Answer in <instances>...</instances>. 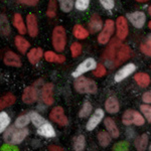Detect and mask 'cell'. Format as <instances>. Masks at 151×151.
<instances>
[{"label": "cell", "instance_id": "1", "mask_svg": "<svg viewBox=\"0 0 151 151\" xmlns=\"http://www.w3.org/2000/svg\"><path fill=\"white\" fill-rule=\"evenodd\" d=\"M28 130L25 128H16L15 126H10L4 131L3 140L5 144L17 145L27 137Z\"/></svg>", "mask_w": 151, "mask_h": 151}, {"label": "cell", "instance_id": "2", "mask_svg": "<svg viewBox=\"0 0 151 151\" xmlns=\"http://www.w3.org/2000/svg\"><path fill=\"white\" fill-rule=\"evenodd\" d=\"M75 90L80 94H96L98 91L97 84L93 80L85 77H79L74 82Z\"/></svg>", "mask_w": 151, "mask_h": 151}, {"label": "cell", "instance_id": "3", "mask_svg": "<svg viewBox=\"0 0 151 151\" xmlns=\"http://www.w3.org/2000/svg\"><path fill=\"white\" fill-rule=\"evenodd\" d=\"M52 45L58 52L65 50L67 45V32L63 26H55L52 31Z\"/></svg>", "mask_w": 151, "mask_h": 151}, {"label": "cell", "instance_id": "4", "mask_svg": "<svg viewBox=\"0 0 151 151\" xmlns=\"http://www.w3.org/2000/svg\"><path fill=\"white\" fill-rule=\"evenodd\" d=\"M122 122L126 126H130L132 124L136 126H142L145 123V119L138 111L127 110L122 116Z\"/></svg>", "mask_w": 151, "mask_h": 151}, {"label": "cell", "instance_id": "5", "mask_svg": "<svg viewBox=\"0 0 151 151\" xmlns=\"http://www.w3.org/2000/svg\"><path fill=\"white\" fill-rule=\"evenodd\" d=\"M114 29H115V22L112 19H107L105 22L104 26L102 27L101 32L98 35V41L101 45H106L109 40H110L112 35L114 33Z\"/></svg>", "mask_w": 151, "mask_h": 151}, {"label": "cell", "instance_id": "6", "mask_svg": "<svg viewBox=\"0 0 151 151\" xmlns=\"http://www.w3.org/2000/svg\"><path fill=\"white\" fill-rule=\"evenodd\" d=\"M96 67H97V62L93 58H86L84 62L81 63V64L78 65L77 69L73 72L72 76L75 78V79H77V78H79V77H82L83 74H85V73L89 72V70H95Z\"/></svg>", "mask_w": 151, "mask_h": 151}, {"label": "cell", "instance_id": "7", "mask_svg": "<svg viewBox=\"0 0 151 151\" xmlns=\"http://www.w3.org/2000/svg\"><path fill=\"white\" fill-rule=\"evenodd\" d=\"M50 118L52 119L53 122L58 124L60 126H67L69 121H68V117L65 115L64 108L60 106H57L50 111Z\"/></svg>", "mask_w": 151, "mask_h": 151}, {"label": "cell", "instance_id": "8", "mask_svg": "<svg viewBox=\"0 0 151 151\" xmlns=\"http://www.w3.org/2000/svg\"><path fill=\"white\" fill-rule=\"evenodd\" d=\"M127 19L136 28H142L146 22V14L143 11H135L127 14Z\"/></svg>", "mask_w": 151, "mask_h": 151}, {"label": "cell", "instance_id": "9", "mask_svg": "<svg viewBox=\"0 0 151 151\" xmlns=\"http://www.w3.org/2000/svg\"><path fill=\"white\" fill-rule=\"evenodd\" d=\"M116 27H117V37L119 40H123L127 37L129 33L128 21L123 16H119L116 20Z\"/></svg>", "mask_w": 151, "mask_h": 151}, {"label": "cell", "instance_id": "10", "mask_svg": "<svg viewBox=\"0 0 151 151\" xmlns=\"http://www.w3.org/2000/svg\"><path fill=\"white\" fill-rule=\"evenodd\" d=\"M136 70V65L133 63H129V64L125 65L123 68H121L119 70H117L114 77V81L116 83H120L123 80H125L126 78H128L131 74H133Z\"/></svg>", "mask_w": 151, "mask_h": 151}, {"label": "cell", "instance_id": "11", "mask_svg": "<svg viewBox=\"0 0 151 151\" xmlns=\"http://www.w3.org/2000/svg\"><path fill=\"white\" fill-rule=\"evenodd\" d=\"M131 55H132V50H131V48L129 47L127 45H122L119 47L118 52L116 53L115 60H114V65L117 67V65L122 64L123 62H126L128 58H130Z\"/></svg>", "mask_w": 151, "mask_h": 151}, {"label": "cell", "instance_id": "12", "mask_svg": "<svg viewBox=\"0 0 151 151\" xmlns=\"http://www.w3.org/2000/svg\"><path fill=\"white\" fill-rule=\"evenodd\" d=\"M122 45L121 41L118 40V38H115L113 40L110 42L109 47H107L106 52H105V55H104V58L108 62H113L114 63V60H115V57H116V53L118 52L119 47Z\"/></svg>", "mask_w": 151, "mask_h": 151}, {"label": "cell", "instance_id": "13", "mask_svg": "<svg viewBox=\"0 0 151 151\" xmlns=\"http://www.w3.org/2000/svg\"><path fill=\"white\" fill-rule=\"evenodd\" d=\"M105 116V113L102 109H97L96 111L94 112V114L90 117V119L88 120L87 125H86V129L88 131H93L97 126L101 123V121L103 120Z\"/></svg>", "mask_w": 151, "mask_h": 151}, {"label": "cell", "instance_id": "14", "mask_svg": "<svg viewBox=\"0 0 151 151\" xmlns=\"http://www.w3.org/2000/svg\"><path fill=\"white\" fill-rule=\"evenodd\" d=\"M41 99H42L43 103L47 106L53 104V84L52 83H47L42 87L41 90Z\"/></svg>", "mask_w": 151, "mask_h": 151}, {"label": "cell", "instance_id": "15", "mask_svg": "<svg viewBox=\"0 0 151 151\" xmlns=\"http://www.w3.org/2000/svg\"><path fill=\"white\" fill-rule=\"evenodd\" d=\"M26 24H27V31L31 37H35L38 35V23L37 18L35 14L29 13L26 16Z\"/></svg>", "mask_w": 151, "mask_h": 151}, {"label": "cell", "instance_id": "16", "mask_svg": "<svg viewBox=\"0 0 151 151\" xmlns=\"http://www.w3.org/2000/svg\"><path fill=\"white\" fill-rule=\"evenodd\" d=\"M38 97V93L37 90L33 87H26L23 91L22 94V101L23 103L27 104V105H31L37 100Z\"/></svg>", "mask_w": 151, "mask_h": 151}, {"label": "cell", "instance_id": "17", "mask_svg": "<svg viewBox=\"0 0 151 151\" xmlns=\"http://www.w3.org/2000/svg\"><path fill=\"white\" fill-rule=\"evenodd\" d=\"M3 63L6 65L14 67V68H19L22 65L20 58L18 57V55H16V53L13 52H7L5 53V55H4V58H3Z\"/></svg>", "mask_w": 151, "mask_h": 151}, {"label": "cell", "instance_id": "18", "mask_svg": "<svg viewBox=\"0 0 151 151\" xmlns=\"http://www.w3.org/2000/svg\"><path fill=\"white\" fill-rule=\"evenodd\" d=\"M38 135L45 138H53L55 136V130L50 122H45L40 127L37 128Z\"/></svg>", "mask_w": 151, "mask_h": 151}, {"label": "cell", "instance_id": "19", "mask_svg": "<svg viewBox=\"0 0 151 151\" xmlns=\"http://www.w3.org/2000/svg\"><path fill=\"white\" fill-rule=\"evenodd\" d=\"M104 124L105 127H106L107 131H108V134L113 138H118L120 136V131H119L118 127H117L115 121L113 120L110 117H107L104 120Z\"/></svg>", "mask_w": 151, "mask_h": 151}, {"label": "cell", "instance_id": "20", "mask_svg": "<svg viewBox=\"0 0 151 151\" xmlns=\"http://www.w3.org/2000/svg\"><path fill=\"white\" fill-rule=\"evenodd\" d=\"M105 109L110 114L118 113L119 110H120V104H119L118 99L114 96L109 97L105 102Z\"/></svg>", "mask_w": 151, "mask_h": 151}, {"label": "cell", "instance_id": "21", "mask_svg": "<svg viewBox=\"0 0 151 151\" xmlns=\"http://www.w3.org/2000/svg\"><path fill=\"white\" fill-rule=\"evenodd\" d=\"M103 27V21H102L101 16H99L98 14H93L90 18L89 21V29L92 33H96L99 30H101Z\"/></svg>", "mask_w": 151, "mask_h": 151}, {"label": "cell", "instance_id": "22", "mask_svg": "<svg viewBox=\"0 0 151 151\" xmlns=\"http://www.w3.org/2000/svg\"><path fill=\"white\" fill-rule=\"evenodd\" d=\"M43 55V50L41 47L31 48L27 52V58L31 65H36L40 60V58Z\"/></svg>", "mask_w": 151, "mask_h": 151}, {"label": "cell", "instance_id": "23", "mask_svg": "<svg viewBox=\"0 0 151 151\" xmlns=\"http://www.w3.org/2000/svg\"><path fill=\"white\" fill-rule=\"evenodd\" d=\"M45 58L47 60V62L48 63H55V64H63L65 62V57L63 55H58V53L53 52H45L43 53Z\"/></svg>", "mask_w": 151, "mask_h": 151}, {"label": "cell", "instance_id": "24", "mask_svg": "<svg viewBox=\"0 0 151 151\" xmlns=\"http://www.w3.org/2000/svg\"><path fill=\"white\" fill-rule=\"evenodd\" d=\"M134 80H135L136 84L141 88H146L147 86H149L151 82L150 76L147 75L146 73H137L134 76Z\"/></svg>", "mask_w": 151, "mask_h": 151}, {"label": "cell", "instance_id": "25", "mask_svg": "<svg viewBox=\"0 0 151 151\" xmlns=\"http://www.w3.org/2000/svg\"><path fill=\"white\" fill-rule=\"evenodd\" d=\"M14 43H15V47H17V50L21 53H26L27 50L30 47V43H29L23 36H20V35L15 36Z\"/></svg>", "mask_w": 151, "mask_h": 151}, {"label": "cell", "instance_id": "26", "mask_svg": "<svg viewBox=\"0 0 151 151\" xmlns=\"http://www.w3.org/2000/svg\"><path fill=\"white\" fill-rule=\"evenodd\" d=\"M134 145L137 151H146L148 146V135L142 134L141 136H138L134 141Z\"/></svg>", "mask_w": 151, "mask_h": 151}, {"label": "cell", "instance_id": "27", "mask_svg": "<svg viewBox=\"0 0 151 151\" xmlns=\"http://www.w3.org/2000/svg\"><path fill=\"white\" fill-rule=\"evenodd\" d=\"M13 24L20 35H25L26 33V26H25V23H24L23 18H22V16H21L20 13L14 14Z\"/></svg>", "mask_w": 151, "mask_h": 151}, {"label": "cell", "instance_id": "28", "mask_svg": "<svg viewBox=\"0 0 151 151\" xmlns=\"http://www.w3.org/2000/svg\"><path fill=\"white\" fill-rule=\"evenodd\" d=\"M73 33H74L75 37L78 38V40H85L90 35L89 30H87L81 24H76L74 28H73Z\"/></svg>", "mask_w": 151, "mask_h": 151}, {"label": "cell", "instance_id": "29", "mask_svg": "<svg viewBox=\"0 0 151 151\" xmlns=\"http://www.w3.org/2000/svg\"><path fill=\"white\" fill-rule=\"evenodd\" d=\"M16 98L13 94H6L0 98V111L15 103Z\"/></svg>", "mask_w": 151, "mask_h": 151}, {"label": "cell", "instance_id": "30", "mask_svg": "<svg viewBox=\"0 0 151 151\" xmlns=\"http://www.w3.org/2000/svg\"><path fill=\"white\" fill-rule=\"evenodd\" d=\"M10 122H11V119L8 114L4 111L0 112V134L4 132L9 127Z\"/></svg>", "mask_w": 151, "mask_h": 151}, {"label": "cell", "instance_id": "31", "mask_svg": "<svg viewBox=\"0 0 151 151\" xmlns=\"http://www.w3.org/2000/svg\"><path fill=\"white\" fill-rule=\"evenodd\" d=\"M29 116V119H30V121L32 122L33 125L35 126L36 128L40 127L41 125H42L45 122H47V120H45V118H43L42 116L40 115V114H38L37 112H30V113L28 114Z\"/></svg>", "mask_w": 151, "mask_h": 151}, {"label": "cell", "instance_id": "32", "mask_svg": "<svg viewBox=\"0 0 151 151\" xmlns=\"http://www.w3.org/2000/svg\"><path fill=\"white\" fill-rule=\"evenodd\" d=\"M86 146V139L84 135H78L74 139V150L75 151H84Z\"/></svg>", "mask_w": 151, "mask_h": 151}, {"label": "cell", "instance_id": "33", "mask_svg": "<svg viewBox=\"0 0 151 151\" xmlns=\"http://www.w3.org/2000/svg\"><path fill=\"white\" fill-rule=\"evenodd\" d=\"M98 141L102 147H107L111 143V136L106 131H100L98 133Z\"/></svg>", "mask_w": 151, "mask_h": 151}, {"label": "cell", "instance_id": "34", "mask_svg": "<svg viewBox=\"0 0 151 151\" xmlns=\"http://www.w3.org/2000/svg\"><path fill=\"white\" fill-rule=\"evenodd\" d=\"M29 122H30V119H29L28 114H24V115H20L16 118L15 122H14V126L16 128H24L25 126H27Z\"/></svg>", "mask_w": 151, "mask_h": 151}, {"label": "cell", "instance_id": "35", "mask_svg": "<svg viewBox=\"0 0 151 151\" xmlns=\"http://www.w3.org/2000/svg\"><path fill=\"white\" fill-rule=\"evenodd\" d=\"M60 3V7L64 12H70L73 10L75 6L74 0H58Z\"/></svg>", "mask_w": 151, "mask_h": 151}, {"label": "cell", "instance_id": "36", "mask_svg": "<svg viewBox=\"0 0 151 151\" xmlns=\"http://www.w3.org/2000/svg\"><path fill=\"white\" fill-rule=\"evenodd\" d=\"M93 110V107H92L91 103H89L88 101H86L83 105L81 111H80L79 113V116L80 118H87V117H89L91 115V112Z\"/></svg>", "mask_w": 151, "mask_h": 151}, {"label": "cell", "instance_id": "37", "mask_svg": "<svg viewBox=\"0 0 151 151\" xmlns=\"http://www.w3.org/2000/svg\"><path fill=\"white\" fill-rule=\"evenodd\" d=\"M0 31H1V35H7L10 32L8 20L5 16H0Z\"/></svg>", "mask_w": 151, "mask_h": 151}, {"label": "cell", "instance_id": "38", "mask_svg": "<svg viewBox=\"0 0 151 151\" xmlns=\"http://www.w3.org/2000/svg\"><path fill=\"white\" fill-rule=\"evenodd\" d=\"M83 50V47L81 43L79 42H73L72 45H70V52H72V57L73 58H77L79 57L82 53Z\"/></svg>", "mask_w": 151, "mask_h": 151}, {"label": "cell", "instance_id": "39", "mask_svg": "<svg viewBox=\"0 0 151 151\" xmlns=\"http://www.w3.org/2000/svg\"><path fill=\"white\" fill-rule=\"evenodd\" d=\"M47 14L48 17H50V18L55 16V14H57V2H55V0H50Z\"/></svg>", "mask_w": 151, "mask_h": 151}, {"label": "cell", "instance_id": "40", "mask_svg": "<svg viewBox=\"0 0 151 151\" xmlns=\"http://www.w3.org/2000/svg\"><path fill=\"white\" fill-rule=\"evenodd\" d=\"M140 111H141V113L144 115V119H147V121L150 123L151 122V107L147 104L141 105Z\"/></svg>", "mask_w": 151, "mask_h": 151}, {"label": "cell", "instance_id": "41", "mask_svg": "<svg viewBox=\"0 0 151 151\" xmlns=\"http://www.w3.org/2000/svg\"><path fill=\"white\" fill-rule=\"evenodd\" d=\"M90 0H77L75 3V7L80 11H84L89 7Z\"/></svg>", "mask_w": 151, "mask_h": 151}, {"label": "cell", "instance_id": "42", "mask_svg": "<svg viewBox=\"0 0 151 151\" xmlns=\"http://www.w3.org/2000/svg\"><path fill=\"white\" fill-rule=\"evenodd\" d=\"M140 50L144 55H148L150 57L151 55V47H150V35L148 36V42H145V43H142L140 47Z\"/></svg>", "mask_w": 151, "mask_h": 151}, {"label": "cell", "instance_id": "43", "mask_svg": "<svg viewBox=\"0 0 151 151\" xmlns=\"http://www.w3.org/2000/svg\"><path fill=\"white\" fill-rule=\"evenodd\" d=\"M106 73H107L106 68H105L102 64L97 65L96 69H95V70H94V75L96 76V77H98V78L104 77V76L106 75Z\"/></svg>", "mask_w": 151, "mask_h": 151}, {"label": "cell", "instance_id": "44", "mask_svg": "<svg viewBox=\"0 0 151 151\" xmlns=\"http://www.w3.org/2000/svg\"><path fill=\"white\" fill-rule=\"evenodd\" d=\"M100 3L102 4V6L107 10H112L115 6V1L114 0H99Z\"/></svg>", "mask_w": 151, "mask_h": 151}, {"label": "cell", "instance_id": "45", "mask_svg": "<svg viewBox=\"0 0 151 151\" xmlns=\"http://www.w3.org/2000/svg\"><path fill=\"white\" fill-rule=\"evenodd\" d=\"M129 148V143L119 142L114 146V151H127Z\"/></svg>", "mask_w": 151, "mask_h": 151}, {"label": "cell", "instance_id": "46", "mask_svg": "<svg viewBox=\"0 0 151 151\" xmlns=\"http://www.w3.org/2000/svg\"><path fill=\"white\" fill-rule=\"evenodd\" d=\"M18 1L26 6H35L40 0H18Z\"/></svg>", "mask_w": 151, "mask_h": 151}, {"label": "cell", "instance_id": "47", "mask_svg": "<svg viewBox=\"0 0 151 151\" xmlns=\"http://www.w3.org/2000/svg\"><path fill=\"white\" fill-rule=\"evenodd\" d=\"M1 151H18V148L15 145H8V144H4L2 146Z\"/></svg>", "mask_w": 151, "mask_h": 151}, {"label": "cell", "instance_id": "48", "mask_svg": "<svg viewBox=\"0 0 151 151\" xmlns=\"http://www.w3.org/2000/svg\"><path fill=\"white\" fill-rule=\"evenodd\" d=\"M142 100H143V102H144L145 104H147V105H149L151 103V93H150V91H148V92H146V93L143 94Z\"/></svg>", "mask_w": 151, "mask_h": 151}, {"label": "cell", "instance_id": "49", "mask_svg": "<svg viewBox=\"0 0 151 151\" xmlns=\"http://www.w3.org/2000/svg\"><path fill=\"white\" fill-rule=\"evenodd\" d=\"M48 151H65L64 148H62L60 146L58 145H50L48 147Z\"/></svg>", "mask_w": 151, "mask_h": 151}, {"label": "cell", "instance_id": "50", "mask_svg": "<svg viewBox=\"0 0 151 151\" xmlns=\"http://www.w3.org/2000/svg\"><path fill=\"white\" fill-rule=\"evenodd\" d=\"M137 2H146V1H148V0H136Z\"/></svg>", "mask_w": 151, "mask_h": 151}]
</instances>
